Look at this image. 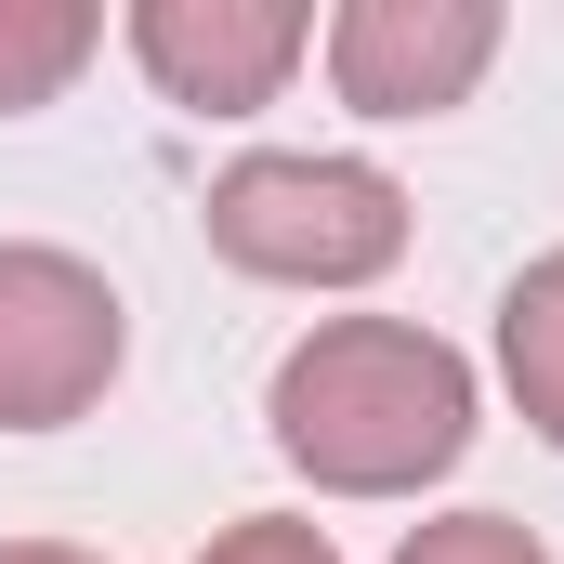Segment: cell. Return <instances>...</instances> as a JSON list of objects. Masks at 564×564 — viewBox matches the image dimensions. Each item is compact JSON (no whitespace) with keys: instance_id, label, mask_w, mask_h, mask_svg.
I'll return each mask as SVG.
<instances>
[{"instance_id":"6da1fadb","label":"cell","mask_w":564,"mask_h":564,"mask_svg":"<svg viewBox=\"0 0 564 564\" xmlns=\"http://www.w3.org/2000/svg\"><path fill=\"white\" fill-rule=\"evenodd\" d=\"M276 459L328 499H421L473 446V368L408 315H328L276 355Z\"/></svg>"},{"instance_id":"7a4b0ae2","label":"cell","mask_w":564,"mask_h":564,"mask_svg":"<svg viewBox=\"0 0 564 564\" xmlns=\"http://www.w3.org/2000/svg\"><path fill=\"white\" fill-rule=\"evenodd\" d=\"M197 224L263 289H368L408 263V184L368 158H237L210 171Z\"/></svg>"},{"instance_id":"3957f363","label":"cell","mask_w":564,"mask_h":564,"mask_svg":"<svg viewBox=\"0 0 564 564\" xmlns=\"http://www.w3.org/2000/svg\"><path fill=\"white\" fill-rule=\"evenodd\" d=\"M119 355H132V315H119V289L79 250H40V237L0 250V433L93 421Z\"/></svg>"},{"instance_id":"277c9868","label":"cell","mask_w":564,"mask_h":564,"mask_svg":"<svg viewBox=\"0 0 564 564\" xmlns=\"http://www.w3.org/2000/svg\"><path fill=\"white\" fill-rule=\"evenodd\" d=\"M499 66V0H341L328 13V93L355 119H446Z\"/></svg>"},{"instance_id":"5b68a950","label":"cell","mask_w":564,"mask_h":564,"mask_svg":"<svg viewBox=\"0 0 564 564\" xmlns=\"http://www.w3.org/2000/svg\"><path fill=\"white\" fill-rule=\"evenodd\" d=\"M302 53H315V13L302 0H132V66L171 106H197V119L276 106Z\"/></svg>"},{"instance_id":"8992f818","label":"cell","mask_w":564,"mask_h":564,"mask_svg":"<svg viewBox=\"0 0 564 564\" xmlns=\"http://www.w3.org/2000/svg\"><path fill=\"white\" fill-rule=\"evenodd\" d=\"M499 381H512V408L564 446V250H539L512 302H499Z\"/></svg>"},{"instance_id":"52a82bcc","label":"cell","mask_w":564,"mask_h":564,"mask_svg":"<svg viewBox=\"0 0 564 564\" xmlns=\"http://www.w3.org/2000/svg\"><path fill=\"white\" fill-rule=\"evenodd\" d=\"M93 53H106V13L93 0H0V119L53 106Z\"/></svg>"},{"instance_id":"ba28073f","label":"cell","mask_w":564,"mask_h":564,"mask_svg":"<svg viewBox=\"0 0 564 564\" xmlns=\"http://www.w3.org/2000/svg\"><path fill=\"white\" fill-rule=\"evenodd\" d=\"M394 564H552V552H539V525H512V512H433V525H408Z\"/></svg>"},{"instance_id":"9c48e42d","label":"cell","mask_w":564,"mask_h":564,"mask_svg":"<svg viewBox=\"0 0 564 564\" xmlns=\"http://www.w3.org/2000/svg\"><path fill=\"white\" fill-rule=\"evenodd\" d=\"M197 564H341V552H328V525H302V512H250V525H224Z\"/></svg>"},{"instance_id":"30bf717a","label":"cell","mask_w":564,"mask_h":564,"mask_svg":"<svg viewBox=\"0 0 564 564\" xmlns=\"http://www.w3.org/2000/svg\"><path fill=\"white\" fill-rule=\"evenodd\" d=\"M0 564H106V552H79V539H0Z\"/></svg>"}]
</instances>
